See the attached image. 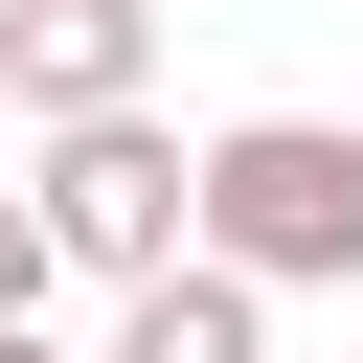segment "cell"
Masks as SVG:
<instances>
[{
  "label": "cell",
  "instance_id": "cell-1",
  "mask_svg": "<svg viewBox=\"0 0 363 363\" xmlns=\"http://www.w3.org/2000/svg\"><path fill=\"white\" fill-rule=\"evenodd\" d=\"M204 250H250L272 295H363V136L340 113H227L204 136Z\"/></svg>",
  "mask_w": 363,
  "mask_h": 363
},
{
  "label": "cell",
  "instance_id": "cell-2",
  "mask_svg": "<svg viewBox=\"0 0 363 363\" xmlns=\"http://www.w3.org/2000/svg\"><path fill=\"white\" fill-rule=\"evenodd\" d=\"M23 182H45V227H68V272H113V295L204 250V159L159 136V91H136V113H45V159H23Z\"/></svg>",
  "mask_w": 363,
  "mask_h": 363
},
{
  "label": "cell",
  "instance_id": "cell-3",
  "mask_svg": "<svg viewBox=\"0 0 363 363\" xmlns=\"http://www.w3.org/2000/svg\"><path fill=\"white\" fill-rule=\"evenodd\" d=\"M159 91V0H0V113H136Z\"/></svg>",
  "mask_w": 363,
  "mask_h": 363
},
{
  "label": "cell",
  "instance_id": "cell-4",
  "mask_svg": "<svg viewBox=\"0 0 363 363\" xmlns=\"http://www.w3.org/2000/svg\"><path fill=\"white\" fill-rule=\"evenodd\" d=\"M113 363H272V272H250V250L136 272V295H113Z\"/></svg>",
  "mask_w": 363,
  "mask_h": 363
},
{
  "label": "cell",
  "instance_id": "cell-5",
  "mask_svg": "<svg viewBox=\"0 0 363 363\" xmlns=\"http://www.w3.org/2000/svg\"><path fill=\"white\" fill-rule=\"evenodd\" d=\"M45 272H68V227H45V182H0V318H45Z\"/></svg>",
  "mask_w": 363,
  "mask_h": 363
},
{
  "label": "cell",
  "instance_id": "cell-6",
  "mask_svg": "<svg viewBox=\"0 0 363 363\" xmlns=\"http://www.w3.org/2000/svg\"><path fill=\"white\" fill-rule=\"evenodd\" d=\"M0 363H45V318H0Z\"/></svg>",
  "mask_w": 363,
  "mask_h": 363
}]
</instances>
